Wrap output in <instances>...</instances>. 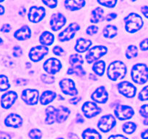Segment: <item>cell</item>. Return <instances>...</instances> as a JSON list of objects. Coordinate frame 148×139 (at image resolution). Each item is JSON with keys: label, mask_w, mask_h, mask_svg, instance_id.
<instances>
[{"label": "cell", "mask_w": 148, "mask_h": 139, "mask_svg": "<svg viewBox=\"0 0 148 139\" xmlns=\"http://www.w3.org/2000/svg\"><path fill=\"white\" fill-rule=\"evenodd\" d=\"M138 55V49L134 45H130L126 51V56L128 59H134Z\"/></svg>", "instance_id": "cell-32"}, {"label": "cell", "mask_w": 148, "mask_h": 139, "mask_svg": "<svg viewBox=\"0 0 148 139\" xmlns=\"http://www.w3.org/2000/svg\"><path fill=\"white\" fill-rule=\"evenodd\" d=\"M118 91L121 95L127 98H133L136 95L137 88L129 81H122L117 85Z\"/></svg>", "instance_id": "cell-8"}, {"label": "cell", "mask_w": 148, "mask_h": 139, "mask_svg": "<svg viewBox=\"0 0 148 139\" xmlns=\"http://www.w3.org/2000/svg\"><path fill=\"white\" fill-rule=\"evenodd\" d=\"M125 29L130 33H134L138 31L143 26L144 22L141 16L137 13H130L127 17L124 18Z\"/></svg>", "instance_id": "cell-3"}, {"label": "cell", "mask_w": 148, "mask_h": 139, "mask_svg": "<svg viewBox=\"0 0 148 139\" xmlns=\"http://www.w3.org/2000/svg\"><path fill=\"white\" fill-rule=\"evenodd\" d=\"M143 123H144V125H148V120H144V122H143Z\"/></svg>", "instance_id": "cell-59"}, {"label": "cell", "mask_w": 148, "mask_h": 139, "mask_svg": "<svg viewBox=\"0 0 148 139\" xmlns=\"http://www.w3.org/2000/svg\"><path fill=\"white\" fill-rule=\"evenodd\" d=\"M40 79L46 84H51L55 81V78L53 75H46V74H43L41 77H40Z\"/></svg>", "instance_id": "cell-37"}, {"label": "cell", "mask_w": 148, "mask_h": 139, "mask_svg": "<svg viewBox=\"0 0 148 139\" xmlns=\"http://www.w3.org/2000/svg\"><path fill=\"white\" fill-rule=\"evenodd\" d=\"M76 122L77 123H82V122H84V119L82 118V116L80 115V114H77V117H76Z\"/></svg>", "instance_id": "cell-53"}, {"label": "cell", "mask_w": 148, "mask_h": 139, "mask_svg": "<svg viewBox=\"0 0 148 139\" xmlns=\"http://www.w3.org/2000/svg\"><path fill=\"white\" fill-rule=\"evenodd\" d=\"M117 32H118L117 28L115 25H106L103 30L104 37L107 38V39H112V38L115 37L117 35Z\"/></svg>", "instance_id": "cell-28"}, {"label": "cell", "mask_w": 148, "mask_h": 139, "mask_svg": "<svg viewBox=\"0 0 148 139\" xmlns=\"http://www.w3.org/2000/svg\"><path fill=\"white\" fill-rule=\"evenodd\" d=\"M141 12L145 17L148 18V6H143L141 7Z\"/></svg>", "instance_id": "cell-51"}, {"label": "cell", "mask_w": 148, "mask_h": 139, "mask_svg": "<svg viewBox=\"0 0 148 139\" xmlns=\"http://www.w3.org/2000/svg\"><path fill=\"white\" fill-rule=\"evenodd\" d=\"M137 129V125L133 122H128L124 123L122 127L123 131L127 134H132L134 133Z\"/></svg>", "instance_id": "cell-33"}, {"label": "cell", "mask_w": 148, "mask_h": 139, "mask_svg": "<svg viewBox=\"0 0 148 139\" xmlns=\"http://www.w3.org/2000/svg\"><path fill=\"white\" fill-rule=\"evenodd\" d=\"M81 101L80 97H74V98H71V99L69 100V102L71 104H77L79 101Z\"/></svg>", "instance_id": "cell-50"}, {"label": "cell", "mask_w": 148, "mask_h": 139, "mask_svg": "<svg viewBox=\"0 0 148 139\" xmlns=\"http://www.w3.org/2000/svg\"><path fill=\"white\" fill-rule=\"evenodd\" d=\"M61 90L64 94L69 96L77 95V89L75 87V83L72 79L64 78L59 82Z\"/></svg>", "instance_id": "cell-14"}, {"label": "cell", "mask_w": 148, "mask_h": 139, "mask_svg": "<svg viewBox=\"0 0 148 139\" xmlns=\"http://www.w3.org/2000/svg\"><path fill=\"white\" fill-rule=\"evenodd\" d=\"M85 5V0H65L64 6L69 11L80 10Z\"/></svg>", "instance_id": "cell-21"}, {"label": "cell", "mask_w": 148, "mask_h": 139, "mask_svg": "<svg viewBox=\"0 0 148 139\" xmlns=\"http://www.w3.org/2000/svg\"><path fill=\"white\" fill-rule=\"evenodd\" d=\"M98 28L96 25H90L87 28L86 33L89 36H92V35L98 33Z\"/></svg>", "instance_id": "cell-40"}, {"label": "cell", "mask_w": 148, "mask_h": 139, "mask_svg": "<svg viewBox=\"0 0 148 139\" xmlns=\"http://www.w3.org/2000/svg\"><path fill=\"white\" fill-rule=\"evenodd\" d=\"M140 46L141 50L143 51H147L148 50V39H145L141 43H140Z\"/></svg>", "instance_id": "cell-44"}, {"label": "cell", "mask_w": 148, "mask_h": 139, "mask_svg": "<svg viewBox=\"0 0 148 139\" xmlns=\"http://www.w3.org/2000/svg\"><path fill=\"white\" fill-rule=\"evenodd\" d=\"M127 72V67L124 62L121 61H114L108 67L107 75L113 81L121 80L125 77Z\"/></svg>", "instance_id": "cell-1"}, {"label": "cell", "mask_w": 148, "mask_h": 139, "mask_svg": "<svg viewBox=\"0 0 148 139\" xmlns=\"http://www.w3.org/2000/svg\"><path fill=\"white\" fill-rule=\"evenodd\" d=\"M28 136L31 139H40L42 138V133L38 129L34 128L29 132Z\"/></svg>", "instance_id": "cell-36"}, {"label": "cell", "mask_w": 148, "mask_h": 139, "mask_svg": "<svg viewBox=\"0 0 148 139\" xmlns=\"http://www.w3.org/2000/svg\"><path fill=\"white\" fill-rule=\"evenodd\" d=\"M2 42H3V41H2V39H1V38H0V45L1 44V43H2Z\"/></svg>", "instance_id": "cell-60"}, {"label": "cell", "mask_w": 148, "mask_h": 139, "mask_svg": "<svg viewBox=\"0 0 148 139\" xmlns=\"http://www.w3.org/2000/svg\"><path fill=\"white\" fill-rule=\"evenodd\" d=\"M90 79L94 80V81H96V79H97V78L95 77V75H92V74H90Z\"/></svg>", "instance_id": "cell-57"}, {"label": "cell", "mask_w": 148, "mask_h": 139, "mask_svg": "<svg viewBox=\"0 0 148 139\" xmlns=\"http://www.w3.org/2000/svg\"><path fill=\"white\" fill-rule=\"evenodd\" d=\"M31 36V30L27 25H24L16 30L14 33V37L18 41H25Z\"/></svg>", "instance_id": "cell-19"}, {"label": "cell", "mask_w": 148, "mask_h": 139, "mask_svg": "<svg viewBox=\"0 0 148 139\" xmlns=\"http://www.w3.org/2000/svg\"><path fill=\"white\" fill-rule=\"evenodd\" d=\"M131 76L136 83H145L148 81V67L143 63L136 64L132 68Z\"/></svg>", "instance_id": "cell-2"}, {"label": "cell", "mask_w": 148, "mask_h": 139, "mask_svg": "<svg viewBox=\"0 0 148 139\" xmlns=\"http://www.w3.org/2000/svg\"><path fill=\"white\" fill-rule=\"evenodd\" d=\"M23 101L28 105H36L38 102L39 93L36 89H25L21 94Z\"/></svg>", "instance_id": "cell-9"}, {"label": "cell", "mask_w": 148, "mask_h": 139, "mask_svg": "<svg viewBox=\"0 0 148 139\" xmlns=\"http://www.w3.org/2000/svg\"><path fill=\"white\" fill-rule=\"evenodd\" d=\"M4 7L2 5H0V15L3 14L4 13Z\"/></svg>", "instance_id": "cell-56"}, {"label": "cell", "mask_w": 148, "mask_h": 139, "mask_svg": "<svg viewBox=\"0 0 148 139\" xmlns=\"http://www.w3.org/2000/svg\"><path fill=\"white\" fill-rule=\"evenodd\" d=\"M82 111L87 118H92L101 113V109L95 103L87 101L82 105Z\"/></svg>", "instance_id": "cell-13"}, {"label": "cell", "mask_w": 148, "mask_h": 139, "mask_svg": "<svg viewBox=\"0 0 148 139\" xmlns=\"http://www.w3.org/2000/svg\"><path fill=\"white\" fill-rule=\"evenodd\" d=\"M107 49L104 46H95L91 48L85 55L86 61L88 64H92L98 61L101 56H104L107 53Z\"/></svg>", "instance_id": "cell-4"}, {"label": "cell", "mask_w": 148, "mask_h": 139, "mask_svg": "<svg viewBox=\"0 0 148 139\" xmlns=\"http://www.w3.org/2000/svg\"><path fill=\"white\" fill-rule=\"evenodd\" d=\"M104 11L101 7H96L91 12L90 22L92 23H98L103 20Z\"/></svg>", "instance_id": "cell-26"}, {"label": "cell", "mask_w": 148, "mask_h": 139, "mask_svg": "<svg viewBox=\"0 0 148 139\" xmlns=\"http://www.w3.org/2000/svg\"><path fill=\"white\" fill-rule=\"evenodd\" d=\"M4 0H0V2H2V1H4Z\"/></svg>", "instance_id": "cell-61"}, {"label": "cell", "mask_w": 148, "mask_h": 139, "mask_svg": "<svg viewBox=\"0 0 148 139\" xmlns=\"http://www.w3.org/2000/svg\"><path fill=\"white\" fill-rule=\"evenodd\" d=\"M91 98L95 102L99 104H105L108 101V94L105 87L100 86L91 95Z\"/></svg>", "instance_id": "cell-17"}, {"label": "cell", "mask_w": 148, "mask_h": 139, "mask_svg": "<svg viewBox=\"0 0 148 139\" xmlns=\"http://www.w3.org/2000/svg\"><path fill=\"white\" fill-rule=\"evenodd\" d=\"M25 12H26L25 8V7H22L21 10H20V12H19V14H20L21 16H24L25 14Z\"/></svg>", "instance_id": "cell-55"}, {"label": "cell", "mask_w": 148, "mask_h": 139, "mask_svg": "<svg viewBox=\"0 0 148 139\" xmlns=\"http://www.w3.org/2000/svg\"><path fill=\"white\" fill-rule=\"evenodd\" d=\"M10 88L8 78L4 75H0V91H5Z\"/></svg>", "instance_id": "cell-34"}, {"label": "cell", "mask_w": 148, "mask_h": 139, "mask_svg": "<svg viewBox=\"0 0 148 139\" xmlns=\"http://www.w3.org/2000/svg\"><path fill=\"white\" fill-rule=\"evenodd\" d=\"M54 41V36L49 31H45L39 37V42L43 46H51Z\"/></svg>", "instance_id": "cell-24"}, {"label": "cell", "mask_w": 148, "mask_h": 139, "mask_svg": "<svg viewBox=\"0 0 148 139\" xmlns=\"http://www.w3.org/2000/svg\"><path fill=\"white\" fill-rule=\"evenodd\" d=\"M92 44V41L89 40V39H78L77 40L76 44L75 46V50L77 52H80V53H84L86 51H88L90 49Z\"/></svg>", "instance_id": "cell-20"}, {"label": "cell", "mask_w": 148, "mask_h": 139, "mask_svg": "<svg viewBox=\"0 0 148 139\" xmlns=\"http://www.w3.org/2000/svg\"><path fill=\"white\" fill-rule=\"evenodd\" d=\"M80 26L76 23H72L69 25L68 27L64 30H62L58 36V39L59 41H68L75 37L77 31L79 30Z\"/></svg>", "instance_id": "cell-5"}, {"label": "cell", "mask_w": 148, "mask_h": 139, "mask_svg": "<svg viewBox=\"0 0 148 139\" xmlns=\"http://www.w3.org/2000/svg\"><path fill=\"white\" fill-rule=\"evenodd\" d=\"M116 17H117L116 13H114V12L111 13V14H108V15L105 17V20H106V21H111V20H114Z\"/></svg>", "instance_id": "cell-46"}, {"label": "cell", "mask_w": 148, "mask_h": 139, "mask_svg": "<svg viewBox=\"0 0 148 139\" xmlns=\"http://www.w3.org/2000/svg\"><path fill=\"white\" fill-rule=\"evenodd\" d=\"M108 139H128V138H127V137H125L124 136H123V135L118 134V135H112V136H111L109 138H108Z\"/></svg>", "instance_id": "cell-47"}, {"label": "cell", "mask_w": 148, "mask_h": 139, "mask_svg": "<svg viewBox=\"0 0 148 139\" xmlns=\"http://www.w3.org/2000/svg\"><path fill=\"white\" fill-rule=\"evenodd\" d=\"M4 124L7 127H14V128L20 127L23 125V118L18 114L12 113L5 118Z\"/></svg>", "instance_id": "cell-18"}, {"label": "cell", "mask_w": 148, "mask_h": 139, "mask_svg": "<svg viewBox=\"0 0 148 139\" xmlns=\"http://www.w3.org/2000/svg\"><path fill=\"white\" fill-rule=\"evenodd\" d=\"M53 52L54 54L57 55V56H63V54H64V50L63 49V48H62L59 46H55L53 48Z\"/></svg>", "instance_id": "cell-43"}, {"label": "cell", "mask_w": 148, "mask_h": 139, "mask_svg": "<svg viewBox=\"0 0 148 139\" xmlns=\"http://www.w3.org/2000/svg\"><path fill=\"white\" fill-rule=\"evenodd\" d=\"M27 83V81L23 78H19L16 81V84L17 85H25Z\"/></svg>", "instance_id": "cell-48"}, {"label": "cell", "mask_w": 148, "mask_h": 139, "mask_svg": "<svg viewBox=\"0 0 148 139\" xmlns=\"http://www.w3.org/2000/svg\"><path fill=\"white\" fill-rule=\"evenodd\" d=\"M106 68V63L103 60H98L96 61L95 63L93 64L92 67V69L93 72H95L96 75H99V76H102L103 75L104 72H105Z\"/></svg>", "instance_id": "cell-29"}, {"label": "cell", "mask_w": 148, "mask_h": 139, "mask_svg": "<svg viewBox=\"0 0 148 139\" xmlns=\"http://www.w3.org/2000/svg\"><path fill=\"white\" fill-rule=\"evenodd\" d=\"M12 54L14 57H20L23 54V49H22V48L19 46H14Z\"/></svg>", "instance_id": "cell-41"}, {"label": "cell", "mask_w": 148, "mask_h": 139, "mask_svg": "<svg viewBox=\"0 0 148 139\" xmlns=\"http://www.w3.org/2000/svg\"><path fill=\"white\" fill-rule=\"evenodd\" d=\"M30 67H31V65H30V63H29V62H27V63H26V68H30Z\"/></svg>", "instance_id": "cell-58"}, {"label": "cell", "mask_w": 148, "mask_h": 139, "mask_svg": "<svg viewBox=\"0 0 148 139\" xmlns=\"http://www.w3.org/2000/svg\"><path fill=\"white\" fill-rule=\"evenodd\" d=\"M66 22V17L63 15V14L60 12L55 13V14H52L51 17V28L53 31H57V30L62 29V28Z\"/></svg>", "instance_id": "cell-15"}, {"label": "cell", "mask_w": 148, "mask_h": 139, "mask_svg": "<svg viewBox=\"0 0 148 139\" xmlns=\"http://www.w3.org/2000/svg\"><path fill=\"white\" fill-rule=\"evenodd\" d=\"M49 52V48L46 46H36L32 48L28 54V56L31 61L34 62H39L43 59Z\"/></svg>", "instance_id": "cell-10"}, {"label": "cell", "mask_w": 148, "mask_h": 139, "mask_svg": "<svg viewBox=\"0 0 148 139\" xmlns=\"http://www.w3.org/2000/svg\"><path fill=\"white\" fill-rule=\"evenodd\" d=\"M70 114V111L66 107L59 106L57 108V122L62 123L66 121Z\"/></svg>", "instance_id": "cell-25"}, {"label": "cell", "mask_w": 148, "mask_h": 139, "mask_svg": "<svg viewBox=\"0 0 148 139\" xmlns=\"http://www.w3.org/2000/svg\"><path fill=\"white\" fill-rule=\"evenodd\" d=\"M82 136L83 139H101L100 133L95 129L92 128H88L84 130Z\"/></svg>", "instance_id": "cell-27"}, {"label": "cell", "mask_w": 148, "mask_h": 139, "mask_svg": "<svg viewBox=\"0 0 148 139\" xmlns=\"http://www.w3.org/2000/svg\"><path fill=\"white\" fill-rule=\"evenodd\" d=\"M17 98V94L14 91H8L4 93L1 98V106L4 109H10Z\"/></svg>", "instance_id": "cell-16"}, {"label": "cell", "mask_w": 148, "mask_h": 139, "mask_svg": "<svg viewBox=\"0 0 148 139\" xmlns=\"http://www.w3.org/2000/svg\"><path fill=\"white\" fill-rule=\"evenodd\" d=\"M132 1H135L136 0H132Z\"/></svg>", "instance_id": "cell-63"}, {"label": "cell", "mask_w": 148, "mask_h": 139, "mask_svg": "<svg viewBox=\"0 0 148 139\" xmlns=\"http://www.w3.org/2000/svg\"><path fill=\"white\" fill-rule=\"evenodd\" d=\"M69 62L72 66H79L83 64L84 61L81 55L78 54H74L69 56Z\"/></svg>", "instance_id": "cell-31"}, {"label": "cell", "mask_w": 148, "mask_h": 139, "mask_svg": "<svg viewBox=\"0 0 148 139\" xmlns=\"http://www.w3.org/2000/svg\"><path fill=\"white\" fill-rule=\"evenodd\" d=\"M68 136H69V139H79V138H78V136H77L76 134H75V133H69V134L68 135Z\"/></svg>", "instance_id": "cell-54"}, {"label": "cell", "mask_w": 148, "mask_h": 139, "mask_svg": "<svg viewBox=\"0 0 148 139\" xmlns=\"http://www.w3.org/2000/svg\"><path fill=\"white\" fill-rule=\"evenodd\" d=\"M11 30V26H10V25L8 24V23H4L1 28V31L3 32V33H9Z\"/></svg>", "instance_id": "cell-45"}, {"label": "cell", "mask_w": 148, "mask_h": 139, "mask_svg": "<svg viewBox=\"0 0 148 139\" xmlns=\"http://www.w3.org/2000/svg\"><path fill=\"white\" fill-rule=\"evenodd\" d=\"M0 139H11V136L5 132H0Z\"/></svg>", "instance_id": "cell-49"}, {"label": "cell", "mask_w": 148, "mask_h": 139, "mask_svg": "<svg viewBox=\"0 0 148 139\" xmlns=\"http://www.w3.org/2000/svg\"><path fill=\"white\" fill-rule=\"evenodd\" d=\"M116 124V118L112 114H106L101 117L98 122V127L103 133H108Z\"/></svg>", "instance_id": "cell-6"}, {"label": "cell", "mask_w": 148, "mask_h": 139, "mask_svg": "<svg viewBox=\"0 0 148 139\" xmlns=\"http://www.w3.org/2000/svg\"><path fill=\"white\" fill-rule=\"evenodd\" d=\"M62 65L60 61L54 57L49 58L45 61L43 64V69L50 75H54L59 72L62 68Z\"/></svg>", "instance_id": "cell-12"}, {"label": "cell", "mask_w": 148, "mask_h": 139, "mask_svg": "<svg viewBox=\"0 0 148 139\" xmlns=\"http://www.w3.org/2000/svg\"><path fill=\"white\" fill-rule=\"evenodd\" d=\"M140 113L143 117L148 118V104H144L140 107Z\"/></svg>", "instance_id": "cell-42"}, {"label": "cell", "mask_w": 148, "mask_h": 139, "mask_svg": "<svg viewBox=\"0 0 148 139\" xmlns=\"http://www.w3.org/2000/svg\"><path fill=\"white\" fill-rule=\"evenodd\" d=\"M57 139H64L63 138H57Z\"/></svg>", "instance_id": "cell-62"}, {"label": "cell", "mask_w": 148, "mask_h": 139, "mask_svg": "<svg viewBox=\"0 0 148 139\" xmlns=\"http://www.w3.org/2000/svg\"><path fill=\"white\" fill-rule=\"evenodd\" d=\"M67 74L69 75H76L78 76H83L86 74V72L81 65H79V66H72L69 67L67 70Z\"/></svg>", "instance_id": "cell-30"}, {"label": "cell", "mask_w": 148, "mask_h": 139, "mask_svg": "<svg viewBox=\"0 0 148 139\" xmlns=\"http://www.w3.org/2000/svg\"><path fill=\"white\" fill-rule=\"evenodd\" d=\"M46 15V10L43 7L32 6L28 12V20L31 23H38Z\"/></svg>", "instance_id": "cell-11"}, {"label": "cell", "mask_w": 148, "mask_h": 139, "mask_svg": "<svg viewBox=\"0 0 148 139\" xmlns=\"http://www.w3.org/2000/svg\"><path fill=\"white\" fill-rule=\"evenodd\" d=\"M43 4L49 8H55L57 6V0H42Z\"/></svg>", "instance_id": "cell-39"}, {"label": "cell", "mask_w": 148, "mask_h": 139, "mask_svg": "<svg viewBox=\"0 0 148 139\" xmlns=\"http://www.w3.org/2000/svg\"><path fill=\"white\" fill-rule=\"evenodd\" d=\"M141 138L143 139H148V129L145 130L144 131L141 133Z\"/></svg>", "instance_id": "cell-52"}, {"label": "cell", "mask_w": 148, "mask_h": 139, "mask_svg": "<svg viewBox=\"0 0 148 139\" xmlns=\"http://www.w3.org/2000/svg\"><path fill=\"white\" fill-rule=\"evenodd\" d=\"M116 117L119 120H126L132 118L134 114L132 107L127 105H118L114 110Z\"/></svg>", "instance_id": "cell-7"}, {"label": "cell", "mask_w": 148, "mask_h": 139, "mask_svg": "<svg viewBox=\"0 0 148 139\" xmlns=\"http://www.w3.org/2000/svg\"><path fill=\"white\" fill-rule=\"evenodd\" d=\"M97 1L101 5L109 7V8H113L116 6L118 0H97Z\"/></svg>", "instance_id": "cell-35"}, {"label": "cell", "mask_w": 148, "mask_h": 139, "mask_svg": "<svg viewBox=\"0 0 148 139\" xmlns=\"http://www.w3.org/2000/svg\"><path fill=\"white\" fill-rule=\"evenodd\" d=\"M46 123L48 125H51L57 121V109L54 107H47L46 109Z\"/></svg>", "instance_id": "cell-22"}, {"label": "cell", "mask_w": 148, "mask_h": 139, "mask_svg": "<svg viewBox=\"0 0 148 139\" xmlns=\"http://www.w3.org/2000/svg\"><path fill=\"white\" fill-rule=\"evenodd\" d=\"M138 98L140 101H146L148 100V85L143 88L140 93L139 94Z\"/></svg>", "instance_id": "cell-38"}, {"label": "cell", "mask_w": 148, "mask_h": 139, "mask_svg": "<svg viewBox=\"0 0 148 139\" xmlns=\"http://www.w3.org/2000/svg\"><path fill=\"white\" fill-rule=\"evenodd\" d=\"M56 94L53 91H46L42 93L40 97V102L42 105H47L54 100Z\"/></svg>", "instance_id": "cell-23"}]
</instances>
